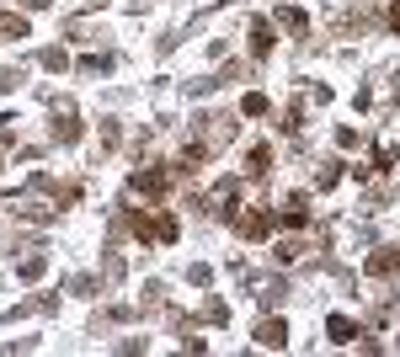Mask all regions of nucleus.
I'll return each mask as SVG.
<instances>
[{
  "mask_svg": "<svg viewBox=\"0 0 400 357\" xmlns=\"http://www.w3.org/2000/svg\"><path fill=\"white\" fill-rule=\"evenodd\" d=\"M240 112H246V118H261V112H267V96H261V91H251V96L240 101Z\"/></svg>",
  "mask_w": 400,
  "mask_h": 357,
  "instance_id": "nucleus-10",
  "label": "nucleus"
},
{
  "mask_svg": "<svg viewBox=\"0 0 400 357\" xmlns=\"http://www.w3.org/2000/svg\"><path fill=\"white\" fill-rule=\"evenodd\" d=\"M0 32H6V38H27V17H17V11H0Z\"/></svg>",
  "mask_w": 400,
  "mask_h": 357,
  "instance_id": "nucleus-7",
  "label": "nucleus"
},
{
  "mask_svg": "<svg viewBox=\"0 0 400 357\" xmlns=\"http://www.w3.org/2000/svg\"><path fill=\"white\" fill-rule=\"evenodd\" d=\"M86 6H101V0H86Z\"/></svg>",
  "mask_w": 400,
  "mask_h": 357,
  "instance_id": "nucleus-19",
  "label": "nucleus"
},
{
  "mask_svg": "<svg viewBox=\"0 0 400 357\" xmlns=\"http://www.w3.org/2000/svg\"><path fill=\"white\" fill-rule=\"evenodd\" d=\"M267 160H272V150H267V144H257V150H251V176H261V171H267Z\"/></svg>",
  "mask_w": 400,
  "mask_h": 357,
  "instance_id": "nucleus-12",
  "label": "nucleus"
},
{
  "mask_svg": "<svg viewBox=\"0 0 400 357\" xmlns=\"http://www.w3.org/2000/svg\"><path fill=\"white\" fill-rule=\"evenodd\" d=\"M21 85V70H0V91H17Z\"/></svg>",
  "mask_w": 400,
  "mask_h": 357,
  "instance_id": "nucleus-15",
  "label": "nucleus"
},
{
  "mask_svg": "<svg viewBox=\"0 0 400 357\" xmlns=\"http://www.w3.org/2000/svg\"><path fill=\"white\" fill-rule=\"evenodd\" d=\"M390 27H395V32H400V0H395V6H390Z\"/></svg>",
  "mask_w": 400,
  "mask_h": 357,
  "instance_id": "nucleus-17",
  "label": "nucleus"
},
{
  "mask_svg": "<svg viewBox=\"0 0 400 357\" xmlns=\"http://www.w3.org/2000/svg\"><path fill=\"white\" fill-rule=\"evenodd\" d=\"M278 21H283V27H294V32H304V27H310V21H304V11H294V6H283Z\"/></svg>",
  "mask_w": 400,
  "mask_h": 357,
  "instance_id": "nucleus-11",
  "label": "nucleus"
},
{
  "mask_svg": "<svg viewBox=\"0 0 400 357\" xmlns=\"http://www.w3.org/2000/svg\"><path fill=\"white\" fill-rule=\"evenodd\" d=\"M272 48V21H251V54H267Z\"/></svg>",
  "mask_w": 400,
  "mask_h": 357,
  "instance_id": "nucleus-6",
  "label": "nucleus"
},
{
  "mask_svg": "<svg viewBox=\"0 0 400 357\" xmlns=\"http://www.w3.org/2000/svg\"><path fill=\"white\" fill-rule=\"evenodd\" d=\"M166 171H139V176H134V187H139V192H150V198H160V192H166Z\"/></svg>",
  "mask_w": 400,
  "mask_h": 357,
  "instance_id": "nucleus-5",
  "label": "nucleus"
},
{
  "mask_svg": "<svg viewBox=\"0 0 400 357\" xmlns=\"http://www.w3.org/2000/svg\"><path fill=\"white\" fill-rule=\"evenodd\" d=\"M299 251H304L299 240H283V245H278V261H294V256H299Z\"/></svg>",
  "mask_w": 400,
  "mask_h": 357,
  "instance_id": "nucleus-14",
  "label": "nucleus"
},
{
  "mask_svg": "<svg viewBox=\"0 0 400 357\" xmlns=\"http://www.w3.org/2000/svg\"><path fill=\"white\" fill-rule=\"evenodd\" d=\"M43 64H48V70H64L70 59H64V48H48V54H43Z\"/></svg>",
  "mask_w": 400,
  "mask_h": 357,
  "instance_id": "nucleus-16",
  "label": "nucleus"
},
{
  "mask_svg": "<svg viewBox=\"0 0 400 357\" xmlns=\"http://www.w3.org/2000/svg\"><path fill=\"white\" fill-rule=\"evenodd\" d=\"M304 218H310V214H304V198H288V203H283V224H294V229H299Z\"/></svg>",
  "mask_w": 400,
  "mask_h": 357,
  "instance_id": "nucleus-9",
  "label": "nucleus"
},
{
  "mask_svg": "<svg viewBox=\"0 0 400 357\" xmlns=\"http://www.w3.org/2000/svg\"><path fill=\"white\" fill-rule=\"evenodd\" d=\"M235 229H240L246 240H261L267 229H272V214H261V208H257V214H240V218H235Z\"/></svg>",
  "mask_w": 400,
  "mask_h": 357,
  "instance_id": "nucleus-2",
  "label": "nucleus"
},
{
  "mask_svg": "<svg viewBox=\"0 0 400 357\" xmlns=\"http://www.w3.org/2000/svg\"><path fill=\"white\" fill-rule=\"evenodd\" d=\"M17 272H21V278H27V283H32V278H38V272H43V256H27V261H21V267H17Z\"/></svg>",
  "mask_w": 400,
  "mask_h": 357,
  "instance_id": "nucleus-13",
  "label": "nucleus"
},
{
  "mask_svg": "<svg viewBox=\"0 0 400 357\" xmlns=\"http://www.w3.org/2000/svg\"><path fill=\"white\" fill-rule=\"evenodd\" d=\"M21 6H27V11H43V6H48V0H21Z\"/></svg>",
  "mask_w": 400,
  "mask_h": 357,
  "instance_id": "nucleus-18",
  "label": "nucleus"
},
{
  "mask_svg": "<svg viewBox=\"0 0 400 357\" xmlns=\"http://www.w3.org/2000/svg\"><path fill=\"white\" fill-rule=\"evenodd\" d=\"M257 341H261V347H283V341H288L283 320H261V325H257Z\"/></svg>",
  "mask_w": 400,
  "mask_h": 357,
  "instance_id": "nucleus-4",
  "label": "nucleus"
},
{
  "mask_svg": "<svg viewBox=\"0 0 400 357\" xmlns=\"http://www.w3.org/2000/svg\"><path fill=\"white\" fill-rule=\"evenodd\" d=\"M395 267H400V251H395V245H379V251L368 256V278H390Z\"/></svg>",
  "mask_w": 400,
  "mask_h": 357,
  "instance_id": "nucleus-1",
  "label": "nucleus"
},
{
  "mask_svg": "<svg viewBox=\"0 0 400 357\" xmlns=\"http://www.w3.org/2000/svg\"><path fill=\"white\" fill-rule=\"evenodd\" d=\"M352 336H358V325L347 315H331V341H352Z\"/></svg>",
  "mask_w": 400,
  "mask_h": 357,
  "instance_id": "nucleus-8",
  "label": "nucleus"
},
{
  "mask_svg": "<svg viewBox=\"0 0 400 357\" xmlns=\"http://www.w3.org/2000/svg\"><path fill=\"white\" fill-rule=\"evenodd\" d=\"M54 139H59V144H75V139H80V123H75V112H70V107H59V112H54Z\"/></svg>",
  "mask_w": 400,
  "mask_h": 357,
  "instance_id": "nucleus-3",
  "label": "nucleus"
}]
</instances>
